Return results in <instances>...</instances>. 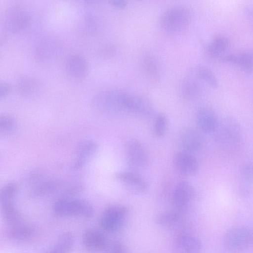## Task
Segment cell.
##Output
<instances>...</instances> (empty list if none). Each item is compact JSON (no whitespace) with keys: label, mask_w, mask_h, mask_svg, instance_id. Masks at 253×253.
Listing matches in <instances>:
<instances>
[{"label":"cell","mask_w":253,"mask_h":253,"mask_svg":"<svg viewBox=\"0 0 253 253\" xmlns=\"http://www.w3.org/2000/svg\"><path fill=\"white\" fill-rule=\"evenodd\" d=\"M213 134L218 146L224 152L235 153L242 148V129L239 123L233 118H226L219 122Z\"/></svg>","instance_id":"cell-1"},{"label":"cell","mask_w":253,"mask_h":253,"mask_svg":"<svg viewBox=\"0 0 253 253\" xmlns=\"http://www.w3.org/2000/svg\"><path fill=\"white\" fill-rule=\"evenodd\" d=\"M53 212L62 216H81L91 217L94 209L87 201L71 197H61L56 200L52 206Z\"/></svg>","instance_id":"cell-2"},{"label":"cell","mask_w":253,"mask_h":253,"mask_svg":"<svg viewBox=\"0 0 253 253\" xmlns=\"http://www.w3.org/2000/svg\"><path fill=\"white\" fill-rule=\"evenodd\" d=\"M190 21L188 10L180 6H174L166 10L160 19V26L165 31L172 34L185 32Z\"/></svg>","instance_id":"cell-3"},{"label":"cell","mask_w":253,"mask_h":253,"mask_svg":"<svg viewBox=\"0 0 253 253\" xmlns=\"http://www.w3.org/2000/svg\"><path fill=\"white\" fill-rule=\"evenodd\" d=\"M126 92L119 89H109L100 92L96 96L95 104L101 112L115 114L126 112L125 98Z\"/></svg>","instance_id":"cell-4"},{"label":"cell","mask_w":253,"mask_h":253,"mask_svg":"<svg viewBox=\"0 0 253 253\" xmlns=\"http://www.w3.org/2000/svg\"><path fill=\"white\" fill-rule=\"evenodd\" d=\"M30 21V14L26 8L20 5H12L5 13L3 25L6 31L16 33L27 28Z\"/></svg>","instance_id":"cell-5"},{"label":"cell","mask_w":253,"mask_h":253,"mask_svg":"<svg viewBox=\"0 0 253 253\" xmlns=\"http://www.w3.org/2000/svg\"><path fill=\"white\" fill-rule=\"evenodd\" d=\"M252 240L249 230L242 226L234 227L229 229L223 237V244L230 252L239 253L245 250Z\"/></svg>","instance_id":"cell-6"},{"label":"cell","mask_w":253,"mask_h":253,"mask_svg":"<svg viewBox=\"0 0 253 253\" xmlns=\"http://www.w3.org/2000/svg\"><path fill=\"white\" fill-rule=\"evenodd\" d=\"M127 213V209L123 206H111L104 211L101 218V227L108 232H115L123 226Z\"/></svg>","instance_id":"cell-7"},{"label":"cell","mask_w":253,"mask_h":253,"mask_svg":"<svg viewBox=\"0 0 253 253\" xmlns=\"http://www.w3.org/2000/svg\"><path fill=\"white\" fill-rule=\"evenodd\" d=\"M125 152L127 163L133 168L142 169L147 166L149 163L148 153L141 142L134 139L127 141Z\"/></svg>","instance_id":"cell-8"},{"label":"cell","mask_w":253,"mask_h":253,"mask_svg":"<svg viewBox=\"0 0 253 253\" xmlns=\"http://www.w3.org/2000/svg\"><path fill=\"white\" fill-rule=\"evenodd\" d=\"M120 182L129 191L134 194H142L147 191L149 185L140 174L133 171H120L116 175Z\"/></svg>","instance_id":"cell-9"},{"label":"cell","mask_w":253,"mask_h":253,"mask_svg":"<svg viewBox=\"0 0 253 253\" xmlns=\"http://www.w3.org/2000/svg\"><path fill=\"white\" fill-rule=\"evenodd\" d=\"M173 163L176 171L184 176L194 175L199 170V164L196 158L184 151L175 154Z\"/></svg>","instance_id":"cell-10"},{"label":"cell","mask_w":253,"mask_h":253,"mask_svg":"<svg viewBox=\"0 0 253 253\" xmlns=\"http://www.w3.org/2000/svg\"><path fill=\"white\" fill-rule=\"evenodd\" d=\"M195 122L199 130L206 134H213L219 123L214 113L206 107L201 108L197 111Z\"/></svg>","instance_id":"cell-11"},{"label":"cell","mask_w":253,"mask_h":253,"mask_svg":"<svg viewBox=\"0 0 253 253\" xmlns=\"http://www.w3.org/2000/svg\"><path fill=\"white\" fill-rule=\"evenodd\" d=\"M194 189L189 182L182 181L174 188L172 201L177 210L182 211L190 203L194 196Z\"/></svg>","instance_id":"cell-12"},{"label":"cell","mask_w":253,"mask_h":253,"mask_svg":"<svg viewBox=\"0 0 253 253\" xmlns=\"http://www.w3.org/2000/svg\"><path fill=\"white\" fill-rule=\"evenodd\" d=\"M201 250L200 240L196 237L189 234L178 236L172 246L173 253H200Z\"/></svg>","instance_id":"cell-13"},{"label":"cell","mask_w":253,"mask_h":253,"mask_svg":"<svg viewBox=\"0 0 253 253\" xmlns=\"http://www.w3.org/2000/svg\"><path fill=\"white\" fill-rule=\"evenodd\" d=\"M67 74L73 79H80L85 76L88 65L86 59L79 54L68 56L65 61Z\"/></svg>","instance_id":"cell-14"},{"label":"cell","mask_w":253,"mask_h":253,"mask_svg":"<svg viewBox=\"0 0 253 253\" xmlns=\"http://www.w3.org/2000/svg\"><path fill=\"white\" fill-rule=\"evenodd\" d=\"M97 149V144L92 140H85L79 143L76 148V157L73 169L74 170L81 169L94 156Z\"/></svg>","instance_id":"cell-15"},{"label":"cell","mask_w":253,"mask_h":253,"mask_svg":"<svg viewBox=\"0 0 253 253\" xmlns=\"http://www.w3.org/2000/svg\"><path fill=\"white\" fill-rule=\"evenodd\" d=\"M59 51L58 43L54 39L45 38L40 41L34 48L35 55L42 61L54 58Z\"/></svg>","instance_id":"cell-16"},{"label":"cell","mask_w":253,"mask_h":253,"mask_svg":"<svg viewBox=\"0 0 253 253\" xmlns=\"http://www.w3.org/2000/svg\"><path fill=\"white\" fill-rule=\"evenodd\" d=\"M84 247L91 252H99L105 249L107 242L105 236L99 230L90 228L84 231L82 236Z\"/></svg>","instance_id":"cell-17"},{"label":"cell","mask_w":253,"mask_h":253,"mask_svg":"<svg viewBox=\"0 0 253 253\" xmlns=\"http://www.w3.org/2000/svg\"><path fill=\"white\" fill-rule=\"evenodd\" d=\"M125 109L126 112L143 115H149L153 110L152 104L147 99L127 92L125 98Z\"/></svg>","instance_id":"cell-18"},{"label":"cell","mask_w":253,"mask_h":253,"mask_svg":"<svg viewBox=\"0 0 253 253\" xmlns=\"http://www.w3.org/2000/svg\"><path fill=\"white\" fill-rule=\"evenodd\" d=\"M180 139L183 151L191 154L199 151L202 145L201 135L193 128L187 127L183 129Z\"/></svg>","instance_id":"cell-19"},{"label":"cell","mask_w":253,"mask_h":253,"mask_svg":"<svg viewBox=\"0 0 253 253\" xmlns=\"http://www.w3.org/2000/svg\"><path fill=\"white\" fill-rule=\"evenodd\" d=\"M35 233V229L32 226L20 223L11 225L7 230L6 235L11 241H25L32 238Z\"/></svg>","instance_id":"cell-20"},{"label":"cell","mask_w":253,"mask_h":253,"mask_svg":"<svg viewBox=\"0 0 253 253\" xmlns=\"http://www.w3.org/2000/svg\"><path fill=\"white\" fill-rule=\"evenodd\" d=\"M74 244V237L70 232L62 234L44 253H69Z\"/></svg>","instance_id":"cell-21"},{"label":"cell","mask_w":253,"mask_h":253,"mask_svg":"<svg viewBox=\"0 0 253 253\" xmlns=\"http://www.w3.org/2000/svg\"><path fill=\"white\" fill-rule=\"evenodd\" d=\"M229 45V41L227 38L223 36H218L206 47V54L212 58L219 57Z\"/></svg>","instance_id":"cell-22"},{"label":"cell","mask_w":253,"mask_h":253,"mask_svg":"<svg viewBox=\"0 0 253 253\" xmlns=\"http://www.w3.org/2000/svg\"><path fill=\"white\" fill-rule=\"evenodd\" d=\"M223 60L238 65L244 69L253 71V52L245 51L224 56Z\"/></svg>","instance_id":"cell-23"},{"label":"cell","mask_w":253,"mask_h":253,"mask_svg":"<svg viewBox=\"0 0 253 253\" xmlns=\"http://www.w3.org/2000/svg\"><path fill=\"white\" fill-rule=\"evenodd\" d=\"M180 90L182 97L187 101L198 98L202 93V88L199 83L190 78L183 80Z\"/></svg>","instance_id":"cell-24"},{"label":"cell","mask_w":253,"mask_h":253,"mask_svg":"<svg viewBox=\"0 0 253 253\" xmlns=\"http://www.w3.org/2000/svg\"><path fill=\"white\" fill-rule=\"evenodd\" d=\"M41 87L40 81L33 77H23L17 82L18 91L22 95L29 96L37 93Z\"/></svg>","instance_id":"cell-25"},{"label":"cell","mask_w":253,"mask_h":253,"mask_svg":"<svg viewBox=\"0 0 253 253\" xmlns=\"http://www.w3.org/2000/svg\"><path fill=\"white\" fill-rule=\"evenodd\" d=\"M3 217L8 224L13 225L21 223L22 217L12 200L1 201Z\"/></svg>","instance_id":"cell-26"},{"label":"cell","mask_w":253,"mask_h":253,"mask_svg":"<svg viewBox=\"0 0 253 253\" xmlns=\"http://www.w3.org/2000/svg\"><path fill=\"white\" fill-rule=\"evenodd\" d=\"M181 211L175 210L164 212L156 218L158 224L166 228H172L177 224L181 217Z\"/></svg>","instance_id":"cell-27"},{"label":"cell","mask_w":253,"mask_h":253,"mask_svg":"<svg viewBox=\"0 0 253 253\" xmlns=\"http://www.w3.org/2000/svg\"><path fill=\"white\" fill-rule=\"evenodd\" d=\"M144 70L148 77L152 81L159 80L161 76L159 66L155 59L150 56H145L143 60Z\"/></svg>","instance_id":"cell-28"},{"label":"cell","mask_w":253,"mask_h":253,"mask_svg":"<svg viewBox=\"0 0 253 253\" xmlns=\"http://www.w3.org/2000/svg\"><path fill=\"white\" fill-rule=\"evenodd\" d=\"M191 72L194 76L211 86H216L217 85V79L208 68L204 66H198L193 68Z\"/></svg>","instance_id":"cell-29"},{"label":"cell","mask_w":253,"mask_h":253,"mask_svg":"<svg viewBox=\"0 0 253 253\" xmlns=\"http://www.w3.org/2000/svg\"><path fill=\"white\" fill-rule=\"evenodd\" d=\"M17 128L16 121L11 117L3 115L0 117V131L3 135H8L15 131Z\"/></svg>","instance_id":"cell-30"},{"label":"cell","mask_w":253,"mask_h":253,"mask_svg":"<svg viewBox=\"0 0 253 253\" xmlns=\"http://www.w3.org/2000/svg\"><path fill=\"white\" fill-rule=\"evenodd\" d=\"M168 123L165 114L159 113L157 116L154 126V133L156 136L160 137L165 134L167 130Z\"/></svg>","instance_id":"cell-31"},{"label":"cell","mask_w":253,"mask_h":253,"mask_svg":"<svg viewBox=\"0 0 253 253\" xmlns=\"http://www.w3.org/2000/svg\"><path fill=\"white\" fill-rule=\"evenodd\" d=\"M18 190L17 185L13 182L5 184L0 191V201L12 200Z\"/></svg>","instance_id":"cell-32"},{"label":"cell","mask_w":253,"mask_h":253,"mask_svg":"<svg viewBox=\"0 0 253 253\" xmlns=\"http://www.w3.org/2000/svg\"><path fill=\"white\" fill-rule=\"evenodd\" d=\"M241 175L247 181H253V161L245 163L241 168Z\"/></svg>","instance_id":"cell-33"},{"label":"cell","mask_w":253,"mask_h":253,"mask_svg":"<svg viewBox=\"0 0 253 253\" xmlns=\"http://www.w3.org/2000/svg\"><path fill=\"white\" fill-rule=\"evenodd\" d=\"M10 91V87L6 83H1L0 85V97L2 98L5 97L8 94Z\"/></svg>","instance_id":"cell-34"},{"label":"cell","mask_w":253,"mask_h":253,"mask_svg":"<svg viewBox=\"0 0 253 253\" xmlns=\"http://www.w3.org/2000/svg\"><path fill=\"white\" fill-rule=\"evenodd\" d=\"M110 3L113 6L119 9H123L127 5L126 2L122 0H113L110 1Z\"/></svg>","instance_id":"cell-35"},{"label":"cell","mask_w":253,"mask_h":253,"mask_svg":"<svg viewBox=\"0 0 253 253\" xmlns=\"http://www.w3.org/2000/svg\"><path fill=\"white\" fill-rule=\"evenodd\" d=\"M111 253H124V252L121 244L117 243L113 245Z\"/></svg>","instance_id":"cell-36"},{"label":"cell","mask_w":253,"mask_h":253,"mask_svg":"<svg viewBox=\"0 0 253 253\" xmlns=\"http://www.w3.org/2000/svg\"><path fill=\"white\" fill-rule=\"evenodd\" d=\"M249 12H250V16L251 17L252 19H253V10L252 9L251 10V11H249Z\"/></svg>","instance_id":"cell-37"}]
</instances>
